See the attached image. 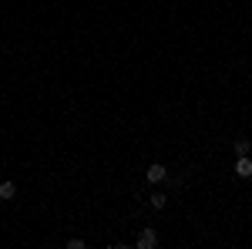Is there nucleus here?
Returning a JSON list of instances; mask_svg holds the SVG:
<instances>
[{
  "label": "nucleus",
  "mask_w": 252,
  "mask_h": 249,
  "mask_svg": "<svg viewBox=\"0 0 252 249\" xmlns=\"http://www.w3.org/2000/svg\"><path fill=\"white\" fill-rule=\"evenodd\" d=\"M158 243H161V239H158L155 226H145V229L135 236V246H138V249H158Z\"/></svg>",
  "instance_id": "1"
},
{
  "label": "nucleus",
  "mask_w": 252,
  "mask_h": 249,
  "mask_svg": "<svg viewBox=\"0 0 252 249\" xmlns=\"http://www.w3.org/2000/svg\"><path fill=\"white\" fill-rule=\"evenodd\" d=\"M232 172L246 182V178H252V158L249 155H235V165H232Z\"/></svg>",
  "instance_id": "2"
},
{
  "label": "nucleus",
  "mask_w": 252,
  "mask_h": 249,
  "mask_svg": "<svg viewBox=\"0 0 252 249\" xmlns=\"http://www.w3.org/2000/svg\"><path fill=\"white\" fill-rule=\"evenodd\" d=\"M145 178H148V182H165V178H168V169H165L161 162H155V165L145 169Z\"/></svg>",
  "instance_id": "3"
},
{
  "label": "nucleus",
  "mask_w": 252,
  "mask_h": 249,
  "mask_svg": "<svg viewBox=\"0 0 252 249\" xmlns=\"http://www.w3.org/2000/svg\"><path fill=\"white\" fill-rule=\"evenodd\" d=\"M232 152L235 155H252V138H246V135H242V138H235Z\"/></svg>",
  "instance_id": "4"
},
{
  "label": "nucleus",
  "mask_w": 252,
  "mask_h": 249,
  "mask_svg": "<svg viewBox=\"0 0 252 249\" xmlns=\"http://www.w3.org/2000/svg\"><path fill=\"white\" fill-rule=\"evenodd\" d=\"M14 195H17V185H14V182H0V199H7V202H10Z\"/></svg>",
  "instance_id": "5"
},
{
  "label": "nucleus",
  "mask_w": 252,
  "mask_h": 249,
  "mask_svg": "<svg viewBox=\"0 0 252 249\" xmlns=\"http://www.w3.org/2000/svg\"><path fill=\"white\" fill-rule=\"evenodd\" d=\"M148 199H152V209H165V206H168V199H165V195H161V192H155V195H148Z\"/></svg>",
  "instance_id": "6"
},
{
  "label": "nucleus",
  "mask_w": 252,
  "mask_h": 249,
  "mask_svg": "<svg viewBox=\"0 0 252 249\" xmlns=\"http://www.w3.org/2000/svg\"><path fill=\"white\" fill-rule=\"evenodd\" d=\"M67 246H71V249H81V246H84V239H81V236H74V239H67Z\"/></svg>",
  "instance_id": "7"
}]
</instances>
